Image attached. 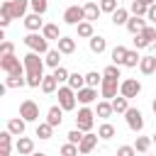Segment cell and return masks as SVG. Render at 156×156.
<instances>
[{
    "instance_id": "1",
    "label": "cell",
    "mask_w": 156,
    "mask_h": 156,
    "mask_svg": "<svg viewBox=\"0 0 156 156\" xmlns=\"http://www.w3.org/2000/svg\"><path fill=\"white\" fill-rule=\"evenodd\" d=\"M56 98H58V105H61L66 112L76 110V105H78V95H76V90H73L71 85H58Z\"/></svg>"
},
{
    "instance_id": "2",
    "label": "cell",
    "mask_w": 156,
    "mask_h": 156,
    "mask_svg": "<svg viewBox=\"0 0 156 156\" xmlns=\"http://www.w3.org/2000/svg\"><path fill=\"white\" fill-rule=\"evenodd\" d=\"M24 46H27L29 51L46 54V51H49V39H46L44 34H39V32H29V34L24 37Z\"/></svg>"
},
{
    "instance_id": "3",
    "label": "cell",
    "mask_w": 156,
    "mask_h": 156,
    "mask_svg": "<svg viewBox=\"0 0 156 156\" xmlns=\"http://www.w3.org/2000/svg\"><path fill=\"white\" fill-rule=\"evenodd\" d=\"M93 124H95V112H93L88 105H83V107L78 110V115H76V127L83 129V132H90Z\"/></svg>"
},
{
    "instance_id": "4",
    "label": "cell",
    "mask_w": 156,
    "mask_h": 156,
    "mask_svg": "<svg viewBox=\"0 0 156 156\" xmlns=\"http://www.w3.org/2000/svg\"><path fill=\"white\" fill-rule=\"evenodd\" d=\"M22 63H24V71H27V73H44V66H46V63L39 58V54H37V51L24 54Z\"/></svg>"
},
{
    "instance_id": "5",
    "label": "cell",
    "mask_w": 156,
    "mask_h": 156,
    "mask_svg": "<svg viewBox=\"0 0 156 156\" xmlns=\"http://www.w3.org/2000/svg\"><path fill=\"white\" fill-rule=\"evenodd\" d=\"M5 85H7V88H22V85H27V71H24V63L7 73Z\"/></svg>"
},
{
    "instance_id": "6",
    "label": "cell",
    "mask_w": 156,
    "mask_h": 156,
    "mask_svg": "<svg viewBox=\"0 0 156 156\" xmlns=\"http://www.w3.org/2000/svg\"><path fill=\"white\" fill-rule=\"evenodd\" d=\"M20 117L22 119H27V122H39V105L34 102V100H22V105H20Z\"/></svg>"
},
{
    "instance_id": "7",
    "label": "cell",
    "mask_w": 156,
    "mask_h": 156,
    "mask_svg": "<svg viewBox=\"0 0 156 156\" xmlns=\"http://www.w3.org/2000/svg\"><path fill=\"white\" fill-rule=\"evenodd\" d=\"M85 20V10H83V5H71V7H66L63 10V22L66 24H80Z\"/></svg>"
},
{
    "instance_id": "8",
    "label": "cell",
    "mask_w": 156,
    "mask_h": 156,
    "mask_svg": "<svg viewBox=\"0 0 156 156\" xmlns=\"http://www.w3.org/2000/svg\"><path fill=\"white\" fill-rule=\"evenodd\" d=\"M119 78H105L102 76V83H100V93H102V98L105 100H112V98H117V93H119Z\"/></svg>"
},
{
    "instance_id": "9",
    "label": "cell",
    "mask_w": 156,
    "mask_h": 156,
    "mask_svg": "<svg viewBox=\"0 0 156 156\" xmlns=\"http://www.w3.org/2000/svg\"><path fill=\"white\" fill-rule=\"evenodd\" d=\"M124 119H127V127H129L132 132L139 134V132L144 129V115H141L136 107H129V110L124 112Z\"/></svg>"
},
{
    "instance_id": "10",
    "label": "cell",
    "mask_w": 156,
    "mask_h": 156,
    "mask_svg": "<svg viewBox=\"0 0 156 156\" xmlns=\"http://www.w3.org/2000/svg\"><path fill=\"white\" fill-rule=\"evenodd\" d=\"M141 93V83L136 80V78H124L122 83H119V95H124V98H136Z\"/></svg>"
},
{
    "instance_id": "11",
    "label": "cell",
    "mask_w": 156,
    "mask_h": 156,
    "mask_svg": "<svg viewBox=\"0 0 156 156\" xmlns=\"http://www.w3.org/2000/svg\"><path fill=\"white\" fill-rule=\"evenodd\" d=\"M15 151L20 154V156H32L34 154V139H29V136H17V141H15Z\"/></svg>"
},
{
    "instance_id": "12",
    "label": "cell",
    "mask_w": 156,
    "mask_h": 156,
    "mask_svg": "<svg viewBox=\"0 0 156 156\" xmlns=\"http://www.w3.org/2000/svg\"><path fill=\"white\" fill-rule=\"evenodd\" d=\"M63 107L61 105H51L49 110H46V122L51 124V127H61V122H63Z\"/></svg>"
},
{
    "instance_id": "13",
    "label": "cell",
    "mask_w": 156,
    "mask_h": 156,
    "mask_svg": "<svg viewBox=\"0 0 156 156\" xmlns=\"http://www.w3.org/2000/svg\"><path fill=\"white\" fill-rule=\"evenodd\" d=\"M98 139H100L98 134L85 132V134H83V139H80V144H78V151H80V154H90V151L98 146Z\"/></svg>"
},
{
    "instance_id": "14",
    "label": "cell",
    "mask_w": 156,
    "mask_h": 156,
    "mask_svg": "<svg viewBox=\"0 0 156 156\" xmlns=\"http://www.w3.org/2000/svg\"><path fill=\"white\" fill-rule=\"evenodd\" d=\"M76 95H78V102H80V105H90V102H95V100H98V88L85 85V88H80Z\"/></svg>"
},
{
    "instance_id": "15",
    "label": "cell",
    "mask_w": 156,
    "mask_h": 156,
    "mask_svg": "<svg viewBox=\"0 0 156 156\" xmlns=\"http://www.w3.org/2000/svg\"><path fill=\"white\" fill-rule=\"evenodd\" d=\"M139 71H141L144 76H151V73H156V54L141 56V61H139Z\"/></svg>"
},
{
    "instance_id": "16",
    "label": "cell",
    "mask_w": 156,
    "mask_h": 156,
    "mask_svg": "<svg viewBox=\"0 0 156 156\" xmlns=\"http://www.w3.org/2000/svg\"><path fill=\"white\" fill-rule=\"evenodd\" d=\"M12 20H15V17H12V2H10V0H2V5H0V27L5 29Z\"/></svg>"
},
{
    "instance_id": "17",
    "label": "cell",
    "mask_w": 156,
    "mask_h": 156,
    "mask_svg": "<svg viewBox=\"0 0 156 156\" xmlns=\"http://www.w3.org/2000/svg\"><path fill=\"white\" fill-rule=\"evenodd\" d=\"M24 27H27L29 32H39V29H44V20H41V15H39V12L27 15V17H24Z\"/></svg>"
},
{
    "instance_id": "18",
    "label": "cell",
    "mask_w": 156,
    "mask_h": 156,
    "mask_svg": "<svg viewBox=\"0 0 156 156\" xmlns=\"http://www.w3.org/2000/svg\"><path fill=\"white\" fill-rule=\"evenodd\" d=\"M12 132L10 129H5V132H0V156H10V151H12Z\"/></svg>"
},
{
    "instance_id": "19",
    "label": "cell",
    "mask_w": 156,
    "mask_h": 156,
    "mask_svg": "<svg viewBox=\"0 0 156 156\" xmlns=\"http://www.w3.org/2000/svg\"><path fill=\"white\" fill-rule=\"evenodd\" d=\"M112 112H115L112 100H100V102H98V107H95V115H98L100 119H110V117H112Z\"/></svg>"
},
{
    "instance_id": "20",
    "label": "cell",
    "mask_w": 156,
    "mask_h": 156,
    "mask_svg": "<svg viewBox=\"0 0 156 156\" xmlns=\"http://www.w3.org/2000/svg\"><path fill=\"white\" fill-rule=\"evenodd\" d=\"M10 2H12V17H15V20H24V17H27L29 0H10Z\"/></svg>"
},
{
    "instance_id": "21",
    "label": "cell",
    "mask_w": 156,
    "mask_h": 156,
    "mask_svg": "<svg viewBox=\"0 0 156 156\" xmlns=\"http://www.w3.org/2000/svg\"><path fill=\"white\" fill-rule=\"evenodd\" d=\"M83 10H85V20H88V22H95V20L102 15L100 2H93V0H90V2H85V5H83Z\"/></svg>"
},
{
    "instance_id": "22",
    "label": "cell",
    "mask_w": 156,
    "mask_h": 156,
    "mask_svg": "<svg viewBox=\"0 0 156 156\" xmlns=\"http://www.w3.org/2000/svg\"><path fill=\"white\" fill-rule=\"evenodd\" d=\"M124 27L129 29V34H141V32L146 29V20H141V17L134 15V17H129V22H127Z\"/></svg>"
},
{
    "instance_id": "23",
    "label": "cell",
    "mask_w": 156,
    "mask_h": 156,
    "mask_svg": "<svg viewBox=\"0 0 156 156\" xmlns=\"http://www.w3.org/2000/svg\"><path fill=\"white\" fill-rule=\"evenodd\" d=\"M17 66H22V63H20V58H17L15 54H7V56H0V68H2L5 73H10V71H15Z\"/></svg>"
},
{
    "instance_id": "24",
    "label": "cell",
    "mask_w": 156,
    "mask_h": 156,
    "mask_svg": "<svg viewBox=\"0 0 156 156\" xmlns=\"http://www.w3.org/2000/svg\"><path fill=\"white\" fill-rule=\"evenodd\" d=\"M24 127H27V119H22V117L7 119V129H10L15 136H22V134H24Z\"/></svg>"
},
{
    "instance_id": "25",
    "label": "cell",
    "mask_w": 156,
    "mask_h": 156,
    "mask_svg": "<svg viewBox=\"0 0 156 156\" xmlns=\"http://www.w3.org/2000/svg\"><path fill=\"white\" fill-rule=\"evenodd\" d=\"M88 44H90V51H93V54H102V51L107 49V41H105V37H100V34H93V37L88 39Z\"/></svg>"
},
{
    "instance_id": "26",
    "label": "cell",
    "mask_w": 156,
    "mask_h": 156,
    "mask_svg": "<svg viewBox=\"0 0 156 156\" xmlns=\"http://www.w3.org/2000/svg\"><path fill=\"white\" fill-rule=\"evenodd\" d=\"M44 56H46V58H44V63H46L49 68H58V66H61V56H63V54H61L58 49H49Z\"/></svg>"
},
{
    "instance_id": "27",
    "label": "cell",
    "mask_w": 156,
    "mask_h": 156,
    "mask_svg": "<svg viewBox=\"0 0 156 156\" xmlns=\"http://www.w3.org/2000/svg\"><path fill=\"white\" fill-rule=\"evenodd\" d=\"M110 17H112V24H115V27H122V24H127V22H129V10L117 7V10H115Z\"/></svg>"
},
{
    "instance_id": "28",
    "label": "cell",
    "mask_w": 156,
    "mask_h": 156,
    "mask_svg": "<svg viewBox=\"0 0 156 156\" xmlns=\"http://www.w3.org/2000/svg\"><path fill=\"white\" fill-rule=\"evenodd\" d=\"M56 49H58L61 54H66V56H68V54H73V51H76V39H73V37H61Z\"/></svg>"
},
{
    "instance_id": "29",
    "label": "cell",
    "mask_w": 156,
    "mask_h": 156,
    "mask_svg": "<svg viewBox=\"0 0 156 156\" xmlns=\"http://www.w3.org/2000/svg\"><path fill=\"white\" fill-rule=\"evenodd\" d=\"M127 46H122V44H117L115 49H112V63L115 66H124V58H127Z\"/></svg>"
},
{
    "instance_id": "30",
    "label": "cell",
    "mask_w": 156,
    "mask_h": 156,
    "mask_svg": "<svg viewBox=\"0 0 156 156\" xmlns=\"http://www.w3.org/2000/svg\"><path fill=\"white\" fill-rule=\"evenodd\" d=\"M56 90H58V80L54 78V73H51V76H44V80H41V93L51 95V93H56Z\"/></svg>"
},
{
    "instance_id": "31",
    "label": "cell",
    "mask_w": 156,
    "mask_h": 156,
    "mask_svg": "<svg viewBox=\"0 0 156 156\" xmlns=\"http://www.w3.org/2000/svg\"><path fill=\"white\" fill-rule=\"evenodd\" d=\"M112 107H115V112L124 115V112L129 110V98H124V95H117V98H112Z\"/></svg>"
},
{
    "instance_id": "32",
    "label": "cell",
    "mask_w": 156,
    "mask_h": 156,
    "mask_svg": "<svg viewBox=\"0 0 156 156\" xmlns=\"http://www.w3.org/2000/svg\"><path fill=\"white\" fill-rule=\"evenodd\" d=\"M76 29H78V37H83V39H90L95 32H93V22H88V20H83L80 24H76Z\"/></svg>"
},
{
    "instance_id": "33",
    "label": "cell",
    "mask_w": 156,
    "mask_h": 156,
    "mask_svg": "<svg viewBox=\"0 0 156 156\" xmlns=\"http://www.w3.org/2000/svg\"><path fill=\"white\" fill-rule=\"evenodd\" d=\"M41 34H44V37H46L49 41H51V39H56V41L61 39V32H58V24H51V22H49V24H44V29H41Z\"/></svg>"
},
{
    "instance_id": "34",
    "label": "cell",
    "mask_w": 156,
    "mask_h": 156,
    "mask_svg": "<svg viewBox=\"0 0 156 156\" xmlns=\"http://www.w3.org/2000/svg\"><path fill=\"white\" fill-rule=\"evenodd\" d=\"M51 134H54V127H51L49 122H39V124H37V136H39V139L46 141V139H51Z\"/></svg>"
},
{
    "instance_id": "35",
    "label": "cell",
    "mask_w": 156,
    "mask_h": 156,
    "mask_svg": "<svg viewBox=\"0 0 156 156\" xmlns=\"http://www.w3.org/2000/svg\"><path fill=\"white\" fill-rule=\"evenodd\" d=\"M115 134H117V129H115L110 122H102V124L98 127V136H100V139H112Z\"/></svg>"
},
{
    "instance_id": "36",
    "label": "cell",
    "mask_w": 156,
    "mask_h": 156,
    "mask_svg": "<svg viewBox=\"0 0 156 156\" xmlns=\"http://www.w3.org/2000/svg\"><path fill=\"white\" fill-rule=\"evenodd\" d=\"M146 10H149V5L141 2V0H132V5H129V12L136 15V17H146Z\"/></svg>"
},
{
    "instance_id": "37",
    "label": "cell",
    "mask_w": 156,
    "mask_h": 156,
    "mask_svg": "<svg viewBox=\"0 0 156 156\" xmlns=\"http://www.w3.org/2000/svg\"><path fill=\"white\" fill-rule=\"evenodd\" d=\"M68 85L78 93L80 88H85V76H80V73H71V76H68Z\"/></svg>"
},
{
    "instance_id": "38",
    "label": "cell",
    "mask_w": 156,
    "mask_h": 156,
    "mask_svg": "<svg viewBox=\"0 0 156 156\" xmlns=\"http://www.w3.org/2000/svg\"><path fill=\"white\" fill-rule=\"evenodd\" d=\"M151 136H136V141H134V149L139 151V154H146L149 149H151Z\"/></svg>"
},
{
    "instance_id": "39",
    "label": "cell",
    "mask_w": 156,
    "mask_h": 156,
    "mask_svg": "<svg viewBox=\"0 0 156 156\" xmlns=\"http://www.w3.org/2000/svg\"><path fill=\"white\" fill-rule=\"evenodd\" d=\"M139 61H141V56H139V51H136V49L127 51V58H124V66H127V68H134V66H139Z\"/></svg>"
},
{
    "instance_id": "40",
    "label": "cell",
    "mask_w": 156,
    "mask_h": 156,
    "mask_svg": "<svg viewBox=\"0 0 156 156\" xmlns=\"http://www.w3.org/2000/svg\"><path fill=\"white\" fill-rule=\"evenodd\" d=\"M102 83V73H98V71H90V73H85V85H90V88H98Z\"/></svg>"
},
{
    "instance_id": "41",
    "label": "cell",
    "mask_w": 156,
    "mask_h": 156,
    "mask_svg": "<svg viewBox=\"0 0 156 156\" xmlns=\"http://www.w3.org/2000/svg\"><path fill=\"white\" fill-rule=\"evenodd\" d=\"M29 7H32V12L44 15V12L49 10V0H29Z\"/></svg>"
},
{
    "instance_id": "42",
    "label": "cell",
    "mask_w": 156,
    "mask_h": 156,
    "mask_svg": "<svg viewBox=\"0 0 156 156\" xmlns=\"http://www.w3.org/2000/svg\"><path fill=\"white\" fill-rule=\"evenodd\" d=\"M61 156H80V151H78V144H71V141H66V144L61 146Z\"/></svg>"
},
{
    "instance_id": "43",
    "label": "cell",
    "mask_w": 156,
    "mask_h": 156,
    "mask_svg": "<svg viewBox=\"0 0 156 156\" xmlns=\"http://www.w3.org/2000/svg\"><path fill=\"white\" fill-rule=\"evenodd\" d=\"M83 134H85L83 129H78V127H73V129H71V132H68L66 136H68V141H71V144H80V139H83Z\"/></svg>"
},
{
    "instance_id": "44",
    "label": "cell",
    "mask_w": 156,
    "mask_h": 156,
    "mask_svg": "<svg viewBox=\"0 0 156 156\" xmlns=\"http://www.w3.org/2000/svg\"><path fill=\"white\" fill-rule=\"evenodd\" d=\"M68 76H71V73H68V71H66L63 66H58V68H54V78H56L58 83H68Z\"/></svg>"
},
{
    "instance_id": "45",
    "label": "cell",
    "mask_w": 156,
    "mask_h": 156,
    "mask_svg": "<svg viewBox=\"0 0 156 156\" xmlns=\"http://www.w3.org/2000/svg\"><path fill=\"white\" fill-rule=\"evenodd\" d=\"M102 76H105V78H122V71H119V66L112 63V66H107V68L102 71Z\"/></svg>"
},
{
    "instance_id": "46",
    "label": "cell",
    "mask_w": 156,
    "mask_h": 156,
    "mask_svg": "<svg viewBox=\"0 0 156 156\" xmlns=\"http://www.w3.org/2000/svg\"><path fill=\"white\" fill-rule=\"evenodd\" d=\"M117 7H119L117 0H100V10H102V12H110V15H112Z\"/></svg>"
},
{
    "instance_id": "47",
    "label": "cell",
    "mask_w": 156,
    "mask_h": 156,
    "mask_svg": "<svg viewBox=\"0 0 156 156\" xmlns=\"http://www.w3.org/2000/svg\"><path fill=\"white\" fill-rule=\"evenodd\" d=\"M7 54H15V44L7 41V39H2L0 41V56H7Z\"/></svg>"
},
{
    "instance_id": "48",
    "label": "cell",
    "mask_w": 156,
    "mask_h": 156,
    "mask_svg": "<svg viewBox=\"0 0 156 156\" xmlns=\"http://www.w3.org/2000/svg\"><path fill=\"white\" fill-rule=\"evenodd\" d=\"M117 156H136V149H134V144H132V146H129V144L119 146V149H117Z\"/></svg>"
},
{
    "instance_id": "49",
    "label": "cell",
    "mask_w": 156,
    "mask_h": 156,
    "mask_svg": "<svg viewBox=\"0 0 156 156\" xmlns=\"http://www.w3.org/2000/svg\"><path fill=\"white\" fill-rule=\"evenodd\" d=\"M141 37H144L149 44H154V41H156V27H146V29L141 32Z\"/></svg>"
},
{
    "instance_id": "50",
    "label": "cell",
    "mask_w": 156,
    "mask_h": 156,
    "mask_svg": "<svg viewBox=\"0 0 156 156\" xmlns=\"http://www.w3.org/2000/svg\"><path fill=\"white\" fill-rule=\"evenodd\" d=\"M146 46H151L141 34H134V49H146Z\"/></svg>"
},
{
    "instance_id": "51",
    "label": "cell",
    "mask_w": 156,
    "mask_h": 156,
    "mask_svg": "<svg viewBox=\"0 0 156 156\" xmlns=\"http://www.w3.org/2000/svg\"><path fill=\"white\" fill-rule=\"evenodd\" d=\"M146 20L156 24V2H154V5H149V10H146Z\"/></svg>"
},
{
    "instance_id": "52",
    "label": "cell",
    "mask_w": 156,
    "mask_h": 156,
    "mask_svg": "<svg viewBox=\"0 0 156 156\" xmlns=\"http://www.w3.org/2000/svg\"><path fill=\"white\" fill-rule=\"evenodd\" d=\"M151 110H154V115H156V98L151 100Z\"/></svg>"
},
{
    "instance_id": "53",
    "label": "cell",
    "mask_w": 156,
    "mask_h": 156,
    "mask_svg": "<svg viewBox=\"0 0 156 156\" xmlns=\"http://www.w3.org/2000/svg\"><path fill=\"white\" fill-rule=\"evenodd\" d=\"M141 2H146V5H154V2H156V0H141Z\"/></svg>"
},
{
    "instance_id": "54",
    "label": "cell",
    "mask_w": 156,
    "mask_h": 156,
    "mask_svg": "<svg viewBox=\"0 0 156 156\" xmlns=\"http://www.w3.org/2000/svg\"><path fill=\"white\" fill-rule=\"evenodd\" d=\"M151 141H154V144H156V132H154V134H151Z\"/></svg>"
},
{
    "instance_id": "55",
    "label": "cell",
    "mask_w": 156,
    "mask_h": 156,
    "mask_svg": "<svg viewBox=\"0 0 156 156\" xmlns=\"http://www.w3.org/2000/svg\"><path fill=\"white\" fill-rule=\"evenodd\" d=\"M32 156H46V154H41V151H39V154H32Z\"/></svg>"
},
{
    "instance_id": "56",
    "label": "cell",
    "mask_w": 156,
    "mask_h": 156,
    "mask_svg": "<svg viewBox=\"0 0 156 156\" xmlns=\"http://www.w3.org/2000/svg\"><path fill=\"white\" fill-rule=\"evenodd\" d=\"M151 46H154V54H156V41H154V44H151Z\"/></svg>"
},
{
    "instance_id": "57",
    "label": "cell",
    "mask_w": 156,
    "mask_h": 156,
    "mask_svg": "<svg viewBox=\"0 0 156 156\" xmlns=\"http://www.w3.org/2000/svg\"><path fill=\"white\" fill-rule=\"evenodd\" d=\"M80 156H88V154H80Z\"/></svg>"
}]
</instances>
